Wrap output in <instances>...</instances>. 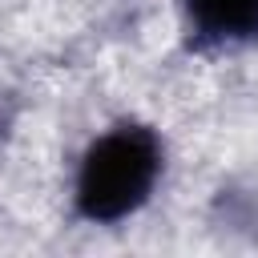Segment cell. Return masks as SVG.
<instances>
[{
    "mask_svg": "<svg viewBox=\"0 0 258 258\" xmlns=\"http://www.w3.org/2000/svg\"><path fill=\"white\" fill-rule=\"evenodd\" d=\"M161 169H165L161 137L141 121H117L113 129L93 137L89 149L81 153L73 177V206L93 226L125 222L149 202Z\"/></svg>",
    "mask_w": 258,
    "mask_h": 258,
    "instance_id": "6da1fadb",
    "label": "cell"
},
{
    "mask_svg": "<svg viewBox=\"0 0 258 258\" xmlns=\"http://www.w3.org/2000/svg\"><path fill=\"white\" fill-rule=\"evenodd\" d=\"M185 28L202 48H230L258 40V0H181Z\"/></svg>",
    "mask_w": 258,
    "mask_h": 258,
    "instance_id": "7a4b0ae2",
    "label": "cell"
}]
</instances>
